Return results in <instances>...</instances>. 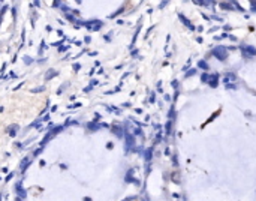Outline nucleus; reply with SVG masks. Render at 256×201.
<instances>
[{
  "instance_id": "3",
  "label": "nucleus",
  "mask_w": 256,
  "mask_h": 201,
  "mask_svg": "<svg viewBox=\"0 0 256 201\" xmlns=\"http://www.w3.org/2000/svg\"><path fill=\"white\" fill-rule=\"evenodd\" d=\"M56 75H57V74H56V71H54V69H50V71H48V75H47L45 78H47V80H51V78H53V77H56Z\"/></svg>"
},
{
  "instance_id": "4",
  "label": "nucleus",
  "mask_w": 256,
  "mask_h": 201,
  "mask_svg": "<svg viewBox=\"0 0 256 201\" xmlns=\"http://www.w3.org/2000/svg\"><path fill=\"white\" fill-rule=\"evenodd\" d=\"M17 129H18V126H17V125H14V126H12V131L9 129V132H11L9 135H11V137H15V135H17V134H15V132H17Z\"/></svg>"
},
{
  "instance_id": "6",
  "label": "nucleus",
  "mask_w": 256,
  "mask_h": 201,
  "mask_svg": "<svg viewBox=\"0 0 256 201\" xmlns=\"http://www.w3.org/2000/svg\"><path fill=\"white\" fill-rule=\"evenodd\" d=\"M12 176H14V173H11V174H9V176H8V177H6V182H9V180H11V179H12Z\"/></svg>"
},
{
  "instance_id": "5",
  "label": "nucleus",
  "mask_w": 256,
  "mask_h": 201,
  "mask_svg": "<svg viewBox=\"0 0 256 201\" xmlns=\"http://www.w3.org/2000/svg\"><path fill=\"white\" fill-rule=\"evenodd\" d=\"M24 60H26V63H32V59L30 57H24Z\"/></svg>"
},
{
  "instance_id": "2",
  "label": "nucleus",
  "mask_w": 256,
  "mask_h": 201,
  "mask_svg": "<svg viewBox=\"0 0 256 201\" xmlns=\"http://www.w3.org/2000/svg\"><path fill=\"white\" fill-rule=\"evenodd\" d=\"M15 189H17V192H18L20 198H26V191H24V189H21V183H17V185H15Z\"/></svg>"
},
{
  "instance_id": "1",
  "label": "nucleus",
  "mask_w": 256,
  "mask_h": 201,
  "mask_svg": "<svg viewBox=\"0 0 256 201\" xmlns=\"http://www.w3.org/2000/svg\"><path fill=\"white\" fill-rule=\"evenodd\" d=\"M30 164H32V158H26V159L21 162V171L24 173V171L29 168V165H30Z\"/></svg>"
}]
</instances>
